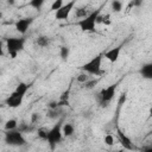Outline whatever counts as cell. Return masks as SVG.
Returning <instances> with one entry per match:
<instances>
[{
  "label": "cell",
  "instance_id": "obj_11",
  "mask_svg": "<svg viewBox=\"0 0 152 152\" xmlns=\"http://www.w3.org/2000/svg\"><path fill=\"white\" fill-rule=\"evenodd\" d=\"M120 52H121V45L115 46V48H113V49L106 51V52L103 53V56H104V58L108 59L110 63H115V62L119 59V57H120Z\"/></svg>",
  "mask_w": 152,
  "mask_h": 152
},
{
  "label": "cell",
  "instance_id": "obj_2",
  "mask_svg": "<svg viewBox=\"0 0 152 152\" xmlns=\"http://www.w3.org/2000/svg\"><path fill=\"white\" fill-rule=\"evenodd\" d=\"M25 38H17V37H8L5 39V46L11 56V58H15L18 52H20L24 49Z\"/></svg>",
  "mask_w": 152,
  "mask_h": 152
},
{
  "label": "cell",
  "instance_id": "obj_20",
  "mask_svg": "<svg viewBox=\"0 0 152 152\" xmlns=\"http://www.w3.org/2000/svg\"><path fill=\"white\" fill-rule=\"evenodd\" d=\"M63 5H64V2H63L62 0H55V1L51 4V7H50V8H51V11H55V12H56V11H58Z\"/></svg>",
  "mask_w": 152,
  "mask_h": 152
},
{
  "label": "cell",
  "instance_id": "obj_3",
  "mask_svg": "<svg viewBox=\"0 0 152 152\" xmlns=\"http://www.w3.org/2000/svg\"><path fill=\"white\" fill-rule=\"evenodd\" d=\"M102 57H103V55H97V56H95V57L91 58L89 62L84 63V64L81 66V70L84 71L86 74H89V75H95V76L101 75V74H102V70H101Z\"/></svg>",
  "mask_w": 152,
  "mask_h": 152
},
{
  "label": "cell",
  "instance_id": "obj_5",
  "mask_svg": "<svg viewBox=\"0 0 152 152\" xmlns=\"http://www.w3.org/2000/svg\"><path fill=\"white\" fill-rule=\"evenodd\" d=\"M5 142L11 146H24L26 145V139L20 129H13L5 132Z\"/></svg>",
  "mask_w": 152,
  "mask_h": 152
},
{
  "label": "cell",
  "instance_id": "obj_7",
  "mask_svg": "<svg viewBox=\"0 0 152 152\" xmlns=\"http://www.w3.org/2000/svg\"><path fill=\"white\" fill-rule=\"evenodd\" d=\"M75 5H76V1H74V0H72V1H68V2L64 4L58 11L55 12V18H56L57 20H66V19L69 18L71 11L74 10Z\"/></svg>",
  "mask_w": 152,
  "mask_h": 152
},
{
  "label": "cell",
  "instance_id": "obj_14",
  "mask_svg": "<svg viewBox=\"0 0 152 152\" xmlns=\"http://www.w3.org/2000/svg\"><path fill=\"white\" fill-rule=\"evenodd\" d=\"M74 132H75V127L71 124H69V122L63 124V126H62V133H63L64 137H71L74 134Z\"/></svg>",
  "mask_w": 152,
  "mask_h": 152
},
{
  "label": "cell",
  "instance_id": "obj_10",
  "mask_svg": "<svg viewBox=\"0 0 152 152\" xmlns=\"http://www.w3.org/2000/svg\"><path fill=\"white\" fill-rule=\"evenodd\" d=\"M24 97L21 95H19L18 93L13 91L10 96H7V99L5 100V103L10 107V108H18L19 106H21Z\"/></svg>",
  "mask_w": 152,
  "mask_h": 152
},
{
  "label": "cell",
  "instance_id": "obj_23",
  "mask_svg": "<svg viewBox=\"0 0 152 152\" xmlns=\"http://www.w3.org/2000/svg\"><path fill=\"white\" fill-rule=\"evenodd\" d=\"M76 80H77V82H80V83H83V84H84L87 81H89V77H88V75H87L86 72H83V74L78 75Z\"/></svg>",
  "mask_w": 152,
  "mask_h": 152
},
{
  "label": "cell",
  "instance_id": "obj_15",
  "mask_svg": "<svg viewBox=\"0 0 152 152\" xmlns=\"http://www.w3.org/2000/svg\"><path fill=\"white\" fill-rule=\"evenodd\" d=\"M17 127H18V124H17V120H14V119H10L5 124L6 131H13V129H17Z\"/></svg>",
  "mask_w": 152,
  "mask_h": 152
},
{
  "label": "cell",
  "instance_id": "obj_17",
  "mask_svg": "<svg viewBox=\"0 0 152 152\" xmlns=\"http://www.w3.org/2000/svg\"><path fill=\"white\" fill-rule=\"evenodd\" d=\"M49 38L46 37V36H39L38 38H37V44L39 45V46H42V48H45V46H48L49 45Z\"/></svg>",
  "mask_w": 152,
  "mask_h": 152
},
{
  "label": "cell",
  "instance_id": "obj_1",
  "mask_svg": "<svg viewBox=\"0 0 152 152\" xmlns=\"http://www.w3.org/2000/svg\"><path fill=\"white\" fill-rule=\"evenodd\" d=\"M101 14V8H97L93 12H90L86 18L80 19L77 21L78 27L83 31V32H90L94 33L96 31V24H97V18Z\"/></svg>",
  "mask_w": 152,
  "mask_h": 152
},
{
  "label": "cell",
  "instance_id": "obj_21",
  "mask_svg": "<svg viewBox=\"0 0 152 152\" xmlns=\"http://www.w3.org/2000/svg\"><path fill=\"white\" fill-rule=\"evenodd\" d=\"M48 131H49V129L39 128V129H38V132H37L38 138H40L42 140H45V141H46V139H48Z\"/></svg>",
  "mask_w": 152,
  "mask_h": 152
},
{
  "label": "cell",
  "instance_id": "obj_8",
  "mask_svg": "<svg viewBox=\"0 0 152 152\" xmlns=\"http://www.w3.org/2000/svg\"><path fill=\"white\" fill-rule=\"evenodd\" d=\"M116 135H118V139H119L121 146L124 147V150H126V151H133V150H137V147L134 146V144L132 142V140L129 139V137H127L120 128L116 129Z\"/></svg>",
  "mask_w": 152,
  "mask_h": 152
},
{
  "label": "cell",
  "instance_id": "obj_4",
  "mask_svg": "<svg viewBox=\"0 0 152 152\" xmlns=\"http://www.w3.org/2000/svg\"><path fill=\"white\" fill-rule=\"evenodd\" d=\"M62 126H63L62 122L58 121L57 124H55V126H53L52 128H50V129L48 131V139H46V141H48V144H49V146H50V148H51L52 151L56 148L57 144L61 142V140H62V138H63Z\"/></svg>",
  "mask_w": 152,
  "mask_h": 152
},
{
  "label": "cell",
  "instance_id": "obj_28",
  "mask_svg": "<svg viewBox=\"0 0 152 152\" xmlns=\"http://www.w3.org/2000/svg\"><path fill=\"white\" fill-rule=\"evenodd\" d=\"M150 116H152V107L150 108Z\"/></svg>",
  "mask_w": 152,
  "mask_h": 152
},
{
  "label": "cell",
  "instance_id": "obj_24",
  "mask_svg": "<svg viewBox=\"0 0 152 152\" xmlns=\"http://www.w3.org/2000/svg\"><path fill=\"white\" fill-rule=\"evenodd\" d=\"M97 84V80H89V81H87L86 83H84V87L87 88V89H90V88H93L94 86H96Z\"/></svg>",
  "mask_w": 152,
  "mask_h": 152
},
{
  "label": "cell",
  "instance_id": "obj_16",
  "mask_svg": "<svg viewBox=\"0 0 152 152\" xmlns=\"http://www.w3.org/2000/svg\"><path fill=\"white\" fill-rule=\"evenodd\" d=\"M69 53H70V50L68 46H61L59 49V55H61V58L63 61H66L69 58Z\"/></svg>",
  "mask_w": 152,
  "mask_h": 152
},
{
  "label": "cell",
  "instance_id": "obj_29",
  "mask_svg": "<svg viewBox=\"0 0 152 152\" xmlns=\"http://www.w3.org/2000/svg\"><path fill=\"white\" fill-rule=\"evenodd\" d=\"M116 152H124V151H116Z\"/></svg>",
  "mask_w": 152,
  "mask_h": 152
},
{
  "label": "cell",
  "instance_id": "obj_12",
  "mask_svg": "<svg viewBox=\"0 0 152 152\" xmlns=\"http://www.w3.org/2000/svg\"><path fill=\"white\" fill-rule=\"evenodd\" d=\"M139 72L142 76V78H145V80H152V63L144 64L140 68Z\"/></svg>",
  "mask_w": 152,
  "mask_h": 152
},
{
  "label": "cell",
  "instance_id": "obj_25",
  "mask_svg": "<svg viewBox=\"0 0 152 152\" xmlns=\"http://www.w3.org/2000/svg\"><path fill=\"white\" fill-rule=\"evenodd\" d=\"M59 101H69V89H68L66 91H64V93L61 95Z\"/></svg>",
  "mask_w": 152,
  "mask_h": 152
},
{
  "label": "cell",
  "instance_id": "obj_22",
  "mask_svg": "<svg viewBox=\"0 0 152 152\" xmlns=\"http://www.w3.org/2000/svg\"><path fill=\"white\" fill-rule=\"evenodd\" d=\"M103 141H104V144H106V145L112 146V145H114V137H113L112 134H107V135H104Z\"/></svg>",
  "mask_w": 152,
  "mask_h": 152
},
{
  "label": "cell",
  "instance_id": "obj_13",
  "mask_svg": "<svg viewBox=\"0 0 152 152\" xmlns=\"http://www.w3.org/2000/svg\"><path fill=\"white\" fill-rule=\"evenodd\" d=\"M28 88H30V84H27V83H25V82H20V83H18V86L15 87L14 91L18 93L19 95H21V96L24 97V96L26 95Z\"/></svg>",
  "mask_w": 152,
  "mask_h": 152
},
{
  "label": "cell",
  "instance_id": "obj_6",
  "mask_svg": "<svg viewBox=\"0 0 152 152\" xmlns=\"http://www.w3.org/2000/svg\"><path fill=\"white\" fill-rule=\"evenodd\" d=\"M115 91H116V84H110V86L101 89V91L97 94L101 106H103V107L108 106V103L113 100V97L115 95Z\"/></svg>",
  "mask_w": 152,
  "mask_h": 152
},
{
  "label": "cell",
  "instance_id": "obj_19",
  "mask_svg": "<svg viewBox=\"0 0 152 152\" xmlns=\"http://www.w3.org/2000/svg\"><path fill=\"white\" fill-rule=\"evenodd\" d=\"M112 10L114 11V12H120L121 10H122V2L121 1H118V0H114V1H112Z\"/></svg>",
  "mask_w": 152,
  "mask_h": 152
},
{
  "label": "cell",
  "instance_id": "obj_18",
  "mask_svg": "<svg viewBox=\"0 0 152 152\" xmlns=\"http://www.w3.org/2000/svg\"><path fill=\"white\" fill-rule=\"evenodd\" d=\"M28 5L36 10H40V7L44 5V0H31L28 2Z\"/></svg>",
  "mask_w": 152,
  "mask_h": 152
},
{
  "label": "cell",
  "instance_id": "obj_26",
  "mask_svg": "<svg viewBox=\"0 0 152 152\" xmlns=\"http://www.w3.org/2000/svg\"><path fill=\"white\" fill-rule=\"evenodd\" d=\"M125 101H126V95H125V94H122V95L120 96V100H119V104L121 106V104H122V102H125Z\"/></svg>",
  "mask_w": 152,
  "mask_h": 152
},
{
  "label": "cell",
  "instance_id": "obj_27",
  "mask_svg": "<svg viewBox=\"0 0 152 152\" xmlns=\"http://www.w3.org/2000/svg\"><path fill=\"white\" fill-rule=\"evenodd\" d=\"M142 152H152V147H151V146H148V147H145V148L142 150Z\"/></svg>",
  "mask_w": 152,
  "mask_h": 152
},
{
  "label": "cell",
  "instance_id": "obj_9",
  "mask_svg": "<svg viewBox=\"0 0 152 152\" xmlns=\"http://www.w3.org/2000/svg\"><path fill=\"white\" fill-rule=\"evenodd\" d=\"M33 19L32 18H21L19 20H17L14 23V28L20 33V34H25L28 30V27L31 26Z\"/></svg>",
  "mask_w": 152,
  "mask_h": 152
}]
</instances>
